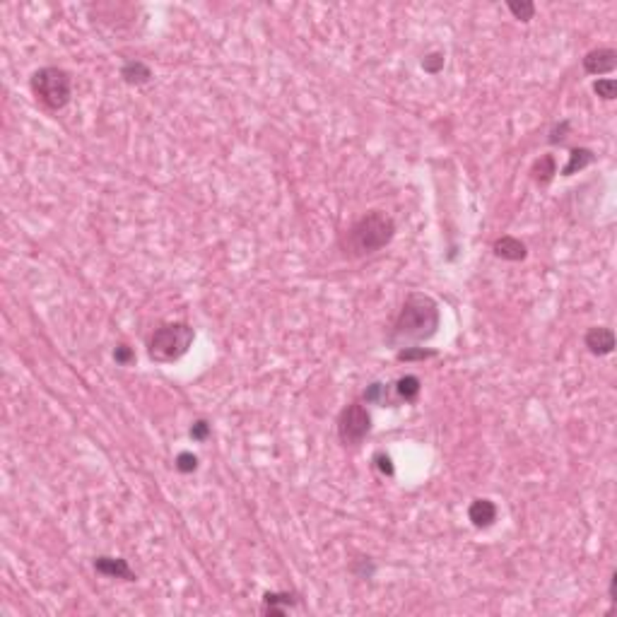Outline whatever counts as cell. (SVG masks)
I'll list each match as a JSON object with an SVG mask.
<instances>
[{"label":"cell","instance_id":"6da1fadb","mask_svg":"<svg viewBox=\"0 0 617 617\" xmlns=\"http://www.w3.org/2000/svg\"><path fill=\"white\" fill-rule=\"evenodd\" d=\"M441 324V311L434 297L424 292H410L403 307L390 326L388 343L393 348H412V345L427 343L437 336Z\"/></svg>","mask_w":617,"mask_h":617},{"label":"cell","instance_id":"7a4b0ae2","mask_svg":"<svg viewBox=\"0 0 617 617\" xmlns=\"http://www.w3.org/2000/svg\"><path fill=\"white\" fill-rule=\"evenodd\" d=\"M395 236L393 217L381 210L364 212L357 222L341 234V251L345 258H367L386 248Z\"/></svg>","mask_w":617,"mask_h":617},{"label":"cell","instance_id":"3957f363","mask_svg":"<svg viewBox=\"0 0 617 617\" xmlns=\"http://www.w3.org/2000/svg\"><path fill=\"white\" fill-rule=\"evenodd\" d=\"M196 331L184 321H174V324H162L152 331L150 343H147V352L150 360L169 364L177 362L189 352V348L193 345Z\"/></svg>","mask_w":617,"mask_h":617},{"label":"cell","instance_id":"277c9868","mask_svg":"<svg viewBox=\"0 0 617 617\" xmlns=\"http://www.w3.org/2000/svg\"><path fill=\"white\" fill-rule=\"evenodd\" d=\"M30 87H32L34 97L51 111L65 109L68 101H70V97H72L70 72L63 70V68H56V65H46V68L34 70Z\"/></svg>","mask_w":617,"mask_h":617},{"label":"cell","instance_id":"5b68a950","mask_svg":"<svg viewBox=\"0 0 617 617\" xmlns=\"http://www.w3.org/2000/svg\"><path fill=\"white\" fill-rule=\"evenodd\" d=\"M371 432V415L360 400L345 405L338 415V439L343 446L357 449V446L369 437Z\"/></svg>","mask_w":617,"mask_h":617},{"label":"cell","instance_id":"8992f818","mask_svg":"<svg viewBox=\"0 0 617 617\" xmlns=\"http://www.w3.org/2000/svg\"><path fill=\"white\" fill-rule=\"evenodd\" d=\"M617 68L615 49H593L584 56V70L588 75H608Z\"/></svg>","mask_w":617,"mask_h":617},{"label":"cell","instance_id":"52a82bcc","mask_svg":"<svg viewBox=\"0 0 617 617\" xmlns=\"http://www.w3.org/2000/svg\"><path fill=\"white\" fill-rule=\"evenodd\" d=\"M584 345L588 348V352L596 355V357H605L615 350V333L605 326H593L586 331L584 336Z\"/></svg>","mask_w":617,"mask_h":617},{"label":"cell","instance_id":"ba28073f","mask_svg":"<svg viewBox=\"0 0 617 617\" xmlns=\"http://www.w3.org/2000/svg\"><path fill=\"white\" fill-rule=\"evenodd\" d=\"M94 569H97L99 574L109 576V579L135 581V571L130 569L128 559H123V557H109V554H101V557L94 559Z\"/></svg>","mask_w":617,"mask_h":617},{"label":"cell","instance_id":"9c48e42d","mask_svg":"<svg viewBox=\"0 0 617 617\" xmlns=\"http://www.w3.org/2000/svg\"><path fill=\"white\" fill-rule=\"evenodd\" d=\"M468 519L475 528H490L497 521V504L492 500H473L471 507H468Z\"/></svg>","mask_w":617,"mask_h":617},{"label":"cell","instance_id":"30bf717a","mask_svg":"<svg viewBox=\"0 0 617 617\" xmlns=\"http://www.w3.org/2000/svg\"><path fill=\"white\" fill-rule=\"evenodd\" d=\"M492 251H495L497 258H504V260H523L526 256H528V248H526V244L521 239H516V236H500V239L492 244Z\"/></svg>","mask_w":617,"mask_h":617},{"label":"cell","instance_id":"8fae6325","mask_svg":"<svg viewBox=\"0 0 617 617\" xmlns=\"http://www.w3.org/2000/svg\"><path fill=\"white\" fill-rule=\"evenodd\" d=\"M121 80L126 84H147L152 80V68L143 61H126L121 65Z\"/></svg>","mask_w":617,"mask_h":617},{"label":"cell","instance_id":"7c38bea8","mask_svg":"<svg viewBox=\"0 0 617 617\" xmlns=\"http://www.w3.org/2000/svg\"><path fill=\"white\" fill-rule=\"evenodd\" d=\"M297 605V596L287 591H273L263 596V615H285L287 608Z\"/></svg>","mask_w":617,"mask_h":617},{"label":"cell","instance_id":"4fadbf2b","mask_svg":"<svg viewBox=\"0 0 617 617\" xmlns=\"http://www.w3.org/2000/svg\"><path fill=\"white\" fill-rule=\"evenodd\" d=\"M593 162H596V155H593V150H588V147H574V150L569 152L567 167L562 169V177H574V174L584 172L588 164H593Z\"/></svg>","mask_w":617,"mask_h":617},{"label":"cell","instance_id":"5bb4252c","mask_svg":"<svg viewBox=\"0 0 617 617\" xmlns=\"http://www.w3.org/2000/svg\"><path fill=\"white\" fill-rule=\"evenodd\" d=\"M530 174H533V181L535 184H550V181L554 179V174H557V160H554V155H540L533 164V169H530Z\"/></svg>","mask_w":617,"mask_h":617},{"label":"cell","instance_id":"9a60e30c","mask_svg":"<svg viewBox=\"0 0 617 617\" xmlns=\"http://www.w3.org/2000/svg\"><path fill=\"white\" fill-rule=\"evenodd\" d=\"M420 390H422V381L417 376H412V374H407V376H400L398 381H395V393H398V398L405 400V403H412V400H417Z\"/></svg>","mask_w":617,"mask_h":617},{"label":"cell","instance_id":"2e32d148","mask_svg":"<svg viewBox=\"0 0 617 617\" xmlns=\"http://www.w3.org/2000/svg\"><path fill=\"white\" fill-rule=\"evenodd\" d=\"M362 398H364L367 403H371V405H390V395H388L386 383H371V386H367Z\"/></svg>","mask_w":617,"mask_h":617},{"label":"cell","instance_id":"e0dca14e","mask_svg":"<svg viewBox=\"0 0 617 617\" xmlns=\"http://www.w3.org/2000/svg\"><path fill=\"white\" fill-rule=\"evenodd\" d=\"M507 8H509V13L521 22H530L535 17V5L530 3V0H521V3L519 0H509Z\"/></svg>","mask_w":617,"mask_h":617},{"label":"cell","instance_id":"ac0fdd59","mask_svg":"<svg viewBox=\"0 0 617 617\" xmlns=\"http://www.w3.org/2000/svg\"><path fill=\"white\" fill-rule=\"evenodd\" d=\"M395 357H398L400 362L429 360V357H437V350H424V348H400Z\"/></svg>","mask_w":617,"mask_h":617},{"label":"cell","instance_id":"d6986e66","mask_svg":"<svg viewBox=\"0 0 617 617\" xmlns=\"http://www.w3.org/2000/svg\"><path fill=\"white\" fill-rule=\"evenodd\" d=\"M593 92L598 94L605 101H613L617 97V82L613 77H605V80H596L593 82Z\"/></svg>","mask_w":617,"mask_h":617},{"label":"cell","instance_id":"ffe728a7","mask_svg":"<svg viewBox=\"0 0 617 617\" xmlns=\"http://www.w3.org/2000/svg\"><path fill=\"white\" fill-rule=\"evenodd\" d=\"M174 466H177L179 473L189 475L198 468V456H193L191 451H181V454L177 456V461H174Z\"/></svg>","mask_w":617,"mask_h":617},{"label":"cell","instance_id":"44dd1931","mask_svg":"<svg viewBox=\"0 0 617 617\" xmlns=\"http://www.w3.org/2000/svg\"><path fill=\"white\" fill-rule=\"evenodd\" d=\"M422 68L424 72H429V75H437V72L444 68V53H429L422 58Z\"/></svg>","mask_w":617,"mask_h":617},{"label":"cell","instance_id":"7402d4cb","mask_svg":"<svg viewBox=\"0 0 617 617\" xmlns=\"http://www.w3.org/2000/svg\"><path fill=\"white\" fill-rule=\"evenodd\" d=\"M114 360H116V364H121V367H130V364H133V362H135V352L128 348V345H118V348L114 350Z\"/></svg>","mask_w":617,"mask_h":617},{"label":"cell","instance_id":"603a6c76","mask_svg":"<svg viewBox=\"0 0 617 617\" xmlns=\"http://www.w3.org/2000/svg\"><path fill=\"white\" fill-rule=\"evenodd\" d=\"M208 437H210V424L205 420H196L193 427H191V439L203 444V441H208Z\"/></svg>","mask_w":617,"mask_h":617},{"label":"cell","instance_id":"cb8c5ba5","mask_svg":"<svg viewBox=\"0 0 617 617\" xmlns=\"http://www.w3.org/2000/svg\"><path fill=\"white\" fill-rule=\"evenodd\" d=\"M569 128H571V126H569V121H562V123H557V126H554V128L550 130V138H547V140H550L552 145H562L564 140H567V133H569Z\"/></svg>","mask_w":617,"mask_h":617},{"label":"cell","instance_id":"d4e9b609","mask_svg":"<svg viewBox=\"0 0 617 617\" xmlns=\"http://www.w3.org/2000/svg\"><path fill=\"white\" fill-rule=\"evenodd\" d=\"M374 461H376V468H379V471H381L383 475H388V478H390V475H393V461H390V456H386V454H383V451H381V454L374 456Z\"/></svg>","mask_w":617,"mask_h":617},{"label":"cell","instance_id":"484cf974","mask_svg":"<svg viewBox=\"0 0 617 617\" xmlns=\"http://www.w3.org/2000/svg\"><path fill=\"white\" fill-rule=\"evenodd\" d=\"M615 586H617V574L610 576V601L615 603Z\"/></svg>","mask_w":617,"mask_h":617}]
</instances>
